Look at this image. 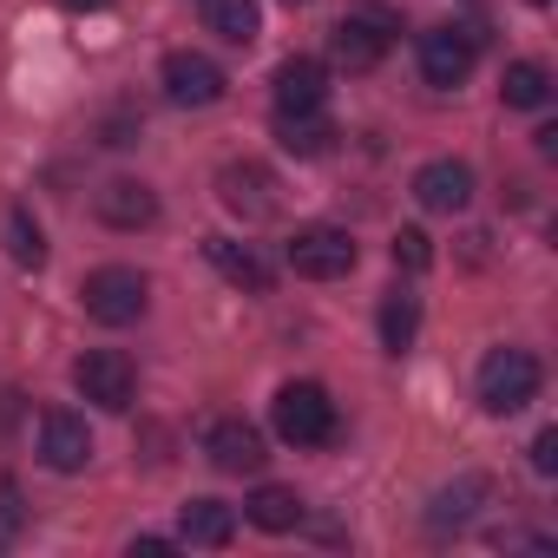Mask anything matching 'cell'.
I'll return each mask as SVG.
<instances>
[{
	"instance_id": "obj_1",
	"label": "cell",
	"mask_w": 558,
	"mask_h": 558,
	"mask_svg": "<svg viewBox=\"0 0 558 558\" xmlns=\"http://www.w3.org/2000/svg\"><path fill=\"white\" fill-rule=\"evenodd\" d=\"M269 421H276V434H283L290 447L336 440V401H329L323 381H283V388H276V401H269Z\"/></svg>"
},
{
	"instance_id": "obj_2",
	"label": "cell",
	"mask_w": 558,
	"mask_h": 558,
	"mask_svg": "<svg viewBox=\"0 0 558 558\" xmlns=\"http://www.w3.org/2000/svg\"><path fill=\"white\" fill-rule=\"evenodd\" d=\"M538 381H545L538 355H525V349H493V355L480 362V408L506 421V414H519L525 401H538Z\"/></svg>"
},
{
	"instance_id": "obj_3",
	"label": "cell",
	"mask_w": 558,
	"mask_h": 558,
	"mask_svg": "<svg viewBox=\"0 0 558 558\" xmlns=\"http://www.w3.org/2000/svg\"><path fill=\"white\" fill-rule=\"evenodd\" d=\"M80 303H86V316H93V323H106V329H125V323H138V316H145V303H151V283H145L138 269H125V263H106V269H93V276H86Z\"/></svg>"
},
{
	"instance_id": "obj_4",
	"label": "cell",
	"mask_w": 558,
	"mask_h": 558,
	"mask_svg": "<svg viewBox=\"0 0 558 558\" xmlns=\"http://www.w3.org/2000/svg\"><path fill=\"white\" fill-rule=\"evenodd\" d=\"M73 388H80L93 408H106V414H125V408H132V395H138L132 355H125V349H86V355L73 362Z\"/></svg>"
},
{
	"instance_id": "obj_5",
	"label": "cell",
	"mask_w": 558,
	"mask_h": 558,
	"mask_svg": "<svg viewBox=\"0 0 558 558\" xmlns=\"http://www.w3.org/2000/svg\"><path fill=\"white\" fill-rule=\"evenodd\" d=\"M283 256H290L296 276H310V283H336V276L355 269V236L336 230V223H303V230L290 236Z\"/></svg>"
},
{
	"instance_id": "obj_6",
	"label": "cell",
	"mask_w": 558,
	"mask_h": 558,
	"mask_svg": "<svg viewBox=\"0 0 558 558\" xmlns=\"http://www.w3.org/2000/svg\"><path fill=\"white\" fill-rule=\"evenodd\" d=\"M414 53H421V80L440 86V93H453V86H466V73L480 60V34L473 27H427Z\"/></svg>"
},
{
	"instance_id": "obj_7",
	"label": "cell",
	"mask_w": 558,
	"mask_h": 558,
	"mask_svg": "<svg viewBox=\"0 0 558 558\" xmlns=\"http://www.w3.org/2000/svg\"><path fill=\"white\" fill-rule=\"evenodd\" d=\"M158 80H165V99L171 106H217L223 99V66L210 60V53H191V47H178V53H165V66H158Z\"/></svg>"
},
{
	"instance_id": "obj_8",
	"label": "cell",
	"mask_w": 558,
	"mask_h": 558,
	"mask_svg": "<svg viewBox=\"0 0 558 558\" xmlns=\"http://www.w3.org/2000/svg\"><path fill=\"white\" fill-rule=\"evenodd\" d=\"M217 197H223V210H236L243 223H263V217L276 210V178L243 158V165H223V171H217Z\"/></svg>"
},
{
	"instance_id": "obj_9",
	"label": "cell",
	"mask_w": 558,
	"mask_h": 558,
	"mask_svg": "<svg viewBox=\"0 0 558 558\" xmlns=\"http://www.w3.org/2000/svg\"><path fill=\"white\" fill-rule=\"evenodd\" d=\"M40 460L53 473H80L93 460V427L80 414H66V408H47L40 414Z\"/></svg>"
},
{
	"instance_id": "obj_10",
	"label": "cell",
	"mask_w": 558,
	"mask_h": 558,
	"mask_svg": "<svg viewBox=\"0 0 558 558\" xmlns=\"http://www.w3.org/2000/svg\"><path fill=\"white\" fill-rule=\"evenodd\" d=\"M388 21H375V14H349L336 34H329V47H336V66H349V73H375L381 60H388Z\"/></svg>"
},
{
	"instance_id": "obj_11",
	"label": "cell",
	"mask_w": 558,
	"mask_h": 558,
	"mask_svg": "<svg viewBox=\"0 0 558 558\" xmlns=\"http://www.w3.org/2000/svg\"><path fill=\"white\" fill-rule=\"evenodd\" d=\"M414 197H421V210L453 217V210H466V204H473V171H466L460 158H434V165H421V171H414Z\"/></svg>"
},
{
	"instance_id": "obj_12",
	"label": "cell",
	"mask_w": 558,
	"mask_h": 558,
	"mask_svg": "<svg viewBox=\"0 0 558 558\" xmlns=\"http://www.w3.org/2000/svg\"><path fill=\"white\" fill-rule=\"evenodd\" d=\"M323 106H329V73H323V60L296 53V60L276 66V112H323Z\"/></svg>"
},
{
	"instance_id": "obj_13",
	"label": "cell",
	"mask_w": 558,
	"mask_h": 558,
	"mask_svg": "<svg viewBox=\"0 0 558 558\" xmlns=\"http://www.w3.org/2000/svg\"><path fill=\"white\" fill-rule=\"evenodd\" d=\"M93 210H99V223H112V230H145V223H158V191L138 184V178H112V184L93 197Z\"/></svg>"
},
{
	"instance_id": "obj_14",
	"label": "cell",
	"mask_w": 558,
	"mask_h": 558,
	"mask_svg": "<svg viewBox=\"0 0 558 558\" xmlns=\"http://www.w3.org/2000/svg\"><path fill=\"white\" fill-rule=\"evenodd\" d=\"M204 453H210V466L217 473H263V434L250 427V421H217L210 434H204Z\"/></svg>"
},
{
	"instance_id": "obj_15",
	"label": "cell",
	"mask_w": 558,
	"mask_h": 558,
	"mask_svg": "<svg viewBox=\"0 0 558 558\" xmlns=\"http://www.w3.org/2000/svg\"><path fill=\"white\" fill-rule=\"evenodd\" d=\"M204 256L230 276L236 290H250V296H263V290H269V263H263L250 243H236V236H204Z\"/></svg>"
},
{
	"instance_id": "obj_16",
	"label": "cell",
	"mask_w": 558,
	"mask_h": 558,
	"mask_svg": "<svg viewBox=\"0 0 558 558\" xmlns=\"http://www.w3.org/2000/svg\"><path fill=\"white\" fill-rule=\"evenodd\" d=\"M178 538H184V545L217 551V545H230V538H236V512H230L223 499H191V506H184V519H178Z\"/></svg>"
},
{
	"instance_id": "obj_17",
	"label": "cell",
	"mask_w": 558,
	"mask_h": 558,
	"mask_svg": "<svg viewBox=\"0 0 558 558\" xmlns=\"http://www.w3.org/2000/svg\"><path fill=\"white\" fill-rule=\"evenodd\" d=\"M243 519L263 525V532H296L303 525V493L296 486H256L243 499Z\"/></svg>"
},
{
	"instance_id": "obj_18",
	"label": "cell",
	"mask_w": 558,
	"mask_h": 558,
	"mask_svg": "<svg viewBox=\"0 0 558 558\" xmlns=\"http://www.w3.org/2000/svg\"><path fill=\"white\" fill-rule=\"evenodd\" d=\"M276 138L296 158H323L336 145V125H329V112H276Z\"/></svg>"
},
{
	"instance_id": "obj_19",
	"label": "cell",
	"mask_w": 558,
	"mask_h": 558,
	"mask_svg": "<svg viewBox=\"0 0 558 558\" xmlns=\"http://www.w3.org/2000/svg\"><path fill=\"white\" fill-rule=\"evenodd\" d=\"M414 336H421V296L388 290V296H381V349H388V355H408Z\"/></svg>"
},
{
	"instance_id": "obj_20",
	"label": "cell",
	"mask_w": 558,
	"mask_h": 558,
	"mask_svg": "<svg viewBox=\"0 0 558 558\" xmlns=\"http://www.w3.org/2000/svg\"><path fill=\"white\" fill-rule=\"evenodd\" d=\"M204 21H210V34L230 40V47H250V40L263 34L256 0H204Z\"/></svg>"
},
{
	"instance_id": "obj_21",
	"label": "cell",
	"mask_w": 558,
	"mask_h": 558,
	"mask_svg": "<svg viewBox=\"0 0 558 558\" xmlns=\"http://www.w3.org/2000/svg\"><path fill=\"white\" fill-rule=\"evenodd\" d=\"M499 93H506V106H512V112H538V106H551V73H545L538 60H512Z\"/></svg>"
},
{
	"instance_id": "obj_22",
	"label": "cell",
	"mask_w": 558,
	"mask_h": 558,
	"mask_svg": "<svg viewBox=\"0 0 558 558\" xmlns=\"http://www.w3.org/2000/svg\"><path fill=\"white\" fill-rule=\"evenodd\" d=\"M8 250H14L21 269H40L47 263V236H40V223L27 210H8Z\"/></svg>"
},
{
	"instance_id": "obj_23",
	"label": "cell",
	"mask_w": 558,
	"mask_h": 558,
	"mask_svg": "<svg viewBox=\"0 0 558 558\" xmlns=\"http://www.w3.org/2000/svg\"><path fill=\"white\" fill-rule=\"evenodd\" d=\"M473 499H486V480H460V486H447V493L434 499V512H427L434 532H440V525H460V519L473 512Z\"/></svg>"
},
{
	"instance_id": "obj_24",
	"label": "cell",
	"mask_w": 558,
	"mask_h": 558,
	"mask_svg": "<svg viewBox=\"0 0 558 558\" xmlns=\"http://www.w3.org/2000/svg\"><path fill=\"white\" fill-rule=\"evenodd\" d=\"M427 263H434V243H427V230H395V269L421 276Z\"/></svg>"
},
{
	"instance_id": "obj_25",
	"label": "cell",
	"mask_w": 558,
	"mask_h": 558,
	"mask_svg": "<svg viewBox=\"0 0 558 558\" xmlns=\"http://www.w3.org/2000/svg\"><path fill=\"white\" fill-rule=\"evenodd\" d=\"M532 473H545V480L558 473V427H545V434L532 440Z\"/></svg>"
},
{
	"instance_id": "obj_26",
	"label": "cell",
	"mask_w": 558,
	"mask_h": 558,
	"mask_svg": "<svg viewBox=\"0 0 558 558\" xmlns=\"http://www.w3.org/2000/svg\"><path fill=\"white\" fill-rule=\"evenodd\" d=\"M178 538H132V551H145V558H158V551H171Z\"/></svg>"
},
{
	"instance_id": "obj_27",
	"label": "cell",
	"mask_w": 558,
	"mask_h": 558,
	"mask_svg": "<svg viewBox=\"0 0 558 558\" xmlns=\"http://www.w3.org/2000/svg\"><path fill=\"white\" fill-rule=\"evenodd\" d=\"M532 8H551V0H532Z\"/></svg>"
},
{
	"instance_id": "obj_28",
	"label": "cell",
	"mask_w": 558,
	"mask_h": 558,
	"mask_svg": "<svg viewBox=\"0 0 558 558\" xmlns=\"http://www.w3.org/2000/svg\"><path fill=\"white\" fill-rule=\"evenodd\" d=\"M290 8H303V0H290Z\"/></svg>"
}]
</instances>
